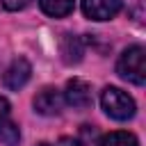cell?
Listing matches in <instances>:
<instances>
[{"label":"cell","instance_id":"2","mask_svg":"<svg viewBox=\"0 0 146 146\" xmlns=\"http://www.w3.org/2000/svg\"><path fill=\"white\" fill-rule=\"evenodd\" d=\"M100 105H103L105 114L112 116V119H116V121L132 119L135 112H137V105H135L132 96H128L119 87H105L103 94H100Z\"/></svg>","mask_w":146,"mask_h":146},{"label":"cell","instance_id":"3","mask_svg":"<svg viewBox=\"0 0 146 146\" xmlns=\"http://www.w3.org/2000/svg\"><path fill=\"white\" fill-rule=\"evenodd\" d=\"M123 7V0H82V11L91 21H110Z\"/></svg>","mask_w":146,"mask_h":146},{"label":"cell","instance_id":"5","mask_svg":"<svg viewBox=\"0 0 146 146\" xmlns=\"http://www.w3.org/2000/svg\"><path fill=\"white\" fill-rule=\"evenodd\" d=\"M64 103L71 105L73 110H84L91 105V87L89 82L73 78L66 82V91H64Z\"/></svg>","mask_w":146,"mask_h":146},{"label":"cell","instance_id":"9","mask_svg":"<svg viewBox=\"0 0 146 146\" xmlns=\"http://www.w3.org/2000/svg\"><path fill=\"white\" fill-rule=\"evenodd\" d=\"M43 14L52 16V18H64L73 11L75 7V0H39Z\"/></svg>","mask_w":146,"mask_h":146},{"label":"cell","instance_id":"1","mask_svg":"<svg viewBox=\"0 0 146 146\" xmlns=\"http://www.w3.org/2000/svg\"><path fill=\"white\" fill-rule=\"evenodd\" d=\"M116 73L123 80L141 87L146 82V50H144V46H130L128 50H123V55L116 62Z\"/></svg>","mask_w":146,"mask_h":146},{"label":"cell","instance_id":"4","mask_svg":"<svg viewBox=\"0 0 146 146\" xmlns=\"http://www.w3.org/2000/svg\"><path fill=\"white\" fill-rule=\"evenodd\" d=\"M0 141L5 146H18L21 144V130L11 119V105L5 96H0Z\"/></svg>","mask_w":146,"mask_h":146},{"label":"cell","instance_id":"6","mask_svg":"<svg viewBox=\"0 0 146 146\" xmlns=\"http://www.w3.org/2000/svg\"><path fill=\"white\" fill-rule=\"evenodd\" d=\"M64 94L62 91H57V89H52V87H46V89H41L36 96H34V110L39 112V114H43V116H55V114H59L62 110H64Z\"/></svg>","mask_w":146,"mask_h":146},{"label":"cell","instance_id":"7","mask_svg":"<svg viewBox=\"0 0 146 146\" xmlns=\"http://www.w3.org/2000/svg\"><path fill=\"white\" fill-rule=\"evenodd\" d=\"M30 75H32V66H30V62H27L25 57H18V59H14V62L9 64V68L5 71L2 82H5L7 89L18 91V89H23V87L27 84Z\"/></svg>","mask_w":146,"mask_h":146},{"label":"cell","instance_id":"12","mask_svg":"<svg viewBox=\"0 0 146 146\" xmlns=\"http://www.w3.org/2000/svg\"><path fill=\"white\" fill-rule=\"evenodd\" d=\"M41 146H82L78 139H73V137H62L57 144H41Z\"/></svg>","mask_w":146,"mask_h":146},{"label":"cell","instance_id":"10","mask_svg":"<svg viewBox=\"0 0 146 146\" xmlns=\"http://www.w3.org/2000/svg\"><path fill=\"white\" fill-rule=\"evenodd\" d=\"M98 146H139V141H137V137H135L132 132H123V130H119V132H110V135H105V137L100 139Z\"/></svg>","mask_w":146,"mask_h":146},{"label":"cell","instance_id":"11","mask_svg":"<svg viewBox=\"0 0 146 146\" xmlns=\"http://www.w3.org/2000/svg\"><path fill=\"white\" fill-rule=\"evenodd\" d=\"M0 2H2L5 9H9V11H18V9H25L32 0H0Z\"/></svg>","mask_w":146,"mask_h":146},{"label":"cell","instance_id":"8","mask_svg":"<svg viewBox=\"0 0 146 146\" xmlns=\"http://www.w3.org/2000/svg\"><path fill=\"white\" fill-rule=\"evenodd\" d=\"M82 52H84V48H82V43H80V39L75 34H64L62 36V57H64L66 64L80 62Z\"/></svg>","mask_w":146,"mask_h":146}]
</instances>
